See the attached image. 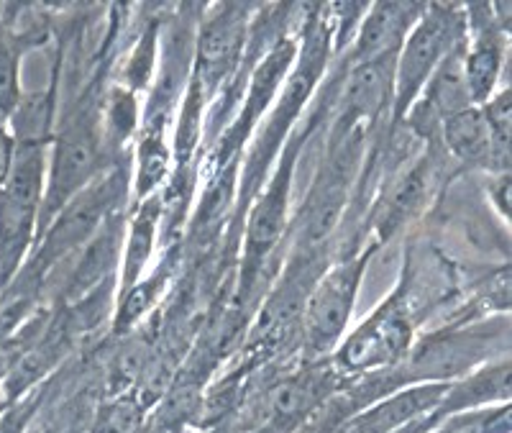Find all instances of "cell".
Returning a JSON list of instances; mask_svg holds the SVG:
<instances>
[{
	"mask_svg": "<svg viewBox=\"0 0 512 433\" xmlns=\"http://www.w3.org/2000/svg\"><path fill=\"white\" fill-rule=\"evenodd\" d=\"M47 182V139H13V162L0 188V287L18 275L39 236Z\"/></svg>",
	"mask_w": 512,
	"mask_h": 433,
	"instance_id": "cell-1",
	"label": "cell"
},
{
	"mask_svg": "<svg viewBox=\"0 0 512 433\" xmlns=\"http://www.w3.org/2000/svg\"><path fill=\"white\" fill-rule=\"evenodd\" d=\"M100 136L98 121L88 108H80L59 126L52 139V157L47 164L44 203H41L39 234L54 221L64 205L88 188L98 175ZM39 239V236H36Z\"/></svg>",
	"mask_w": 512,
	"mask_h": 433,
	"instance_id": "cell-2",
	"label": "cell"
},
{
	"mask_svg": "<svg viewBox=\"0 0 512 433\" xmlns=\"http://www.w3.org/2000/svg\"><path fill=\"white\" fill-rule=\"evenodd\" d=\"M464 41V16L454 8L425 6L395 59V113L402 116L418 100L443 59Z\"/></svg>",
	"mask_w": 512,
	"mask_h": 433,
	"instance_id": "cell-3",
	"label": "cell"
},
{
	"mask_svg": "<svg viewBox=\"0 0 512 433\" xmlns=\"http://www.w3.org/2000/svg\"><path fill=\"white\" fill-rule=\"evenodd\" d=\"M121 193L123 180L116 175L98 182L93 180L82 193H77L39 234L41 244L34 264H31V272L44 275L54 262L80 249L85 241L95 239V231L103 226L105 216L116 208Z\"/></svg>",
	"mask_w": 512,
	"mask_h": 433,
	"instance_id": "cell-4",
	"label": "cell"
},
{
	"mask_svg": "<svg viewBox=\"0 0 512 433\" xmlns=\"http://www.w3.org/2000/svg\"><path fill=\"white\" fill-rule=\"evenodd\" d=\"M367 262L369 254L359 259H349V262L338 264L331 272H326V277H320L315 282L303 305L305 344H308L310 352H328L341 339L351 311H354L356 293H359Z\"/></svg>",
	"mask_w": 512,
	"mask_h": 433,
	"instance_id": "cell-5",
	"label": "cell"
},
{
	"mask_svg": "<svg viewBox=\"0 0 512 433\" xmlns=\"http://www.w3.org/2000/svg\"><path fill=\"white\" fill-rule=\"evenodd\" d=\"M297 141H290L282 154L280 167L274 170L272 180L264 188L262 198L256 200L254 208L246 221V239H244V290H249L256 270L262 267L264 259L274 249L277 239L285 231L287 205H290V185L292 172H295V154Z\"/></svg>",
	"mask_w": 512,
	"mask_h": 433,
	"instance_id": "cell-6",
	"label": "cell"
},
{
	"mask_svg": "<svg viewBox=\"0 0 512 433\" xmlns=\"http://www.w3.org/2000/svg\"><path fill=\"white\" fill-rule=\"evenodd\" d=\"M410 344V323L397 308L387 305L377 316L349 336L341 349V364L346 369H372L390 364L400 357Z\"/></svg>",
	"mask_w": 512,
	"mask_h": 433,
	"instance_id": "cell-7",
	"label": "cell"
},
{
	"mask_svg": "<svg viewBox=\"0 0 512 433\" xmlns=\"http://www.w3.org/2000/svg\"><path fill=\"white\" fill-rule=\"evenodd\" d=\"M423 13L420 3H377L369 8L356 39V65L397 57Z\"/></svg>",
	"mask_w": 512,
	"mask_h": 433,
	"instance_id": "cell-8",
	"label": "cell"
},
{
	"mask_svg": "<svg viewBox=\"0 0 512 433\" xmlns=\"http://www.w3.org/2000/svg\"><path fill=\"white\" fill-rule=\"evenodd\" d=\"M244 41V13L241 8L226 6L208 21L200 34L198 47V85L213 88L231 72Z\"/></svg>",
	"mask_w": 512,
	"mask_h": 433,
	"instance_id": "cell-9",
	"label": "cell"
},
{
	"mask_svg": "<svg viewBox=\"0 0 512 433\" xmlns=\"http://www.w3.org/2000/svg\"><path fill=\"white\" fill-rule=\"evenodd\" d=\"M395 59H377V62H361L354 65L346 80L344 95V121L349 126L359 121H372L382 113L395 95Z\"/></svg>",
	"mask_w": 512,
	"mask_h": 433,
	"instance_id": "cell-10",
	"label": "cell"
},
{
	"mask_svg": "<svg viewBox=\"0 0 512 433\" xmlns=\"http://www.w3.org/2000/svg\"><path fill=\"white\" fill-rule=\"evenodd\" d=\"M484 349H487V336H436V339L420 344L418 352L413 354V369H418L420 375L431 377L461 375L482 359Z\"/></svg>",
	"mask_w": 512,
	"mask_h": 433,
	"instance_id": "cell-11",
	"label": "cell"
},
{
	"mask_svg": "<svg viewBox=\"0 0 512 433\" xmlns=\"http://www.w3.org/2000/svg\"><path fill=\"white\" fill-rule=\"evenodd\" d=\"M500 65V39L492 34V24L482 21V24H477V39L464 52V80L472 106L487 103L492 98V90H495L497 77H500Z\"/></svg>",
	"mask_w": 512,
	"mask_h": 433,
	"instance_id": "cell-12",
	"label": "cell"
},
{
	"mask_svg": "<svg viewBox=\"0 0 512 433\" xmlns=\"http://www.w3.org/2000/svg\"><path fill=\"white\" fill-rule=\"evenodd\" d=\"M446 147L464 162H492V144L482 108L469 106L441 121Z\"/></svg>",
	"mask_w": 512,
	"mask_h": 433,
	"instance_id": "cell-13",
	"label": "cell"
},
{
	"mask_svg": "<svg viewBox=\"0 0 512 433\" xmlns=\"http://www.w3.org/2000/svg\"><path fill=\"white\" fill-rule=\"evenodd\" d=\"M446 393V387H423V390H410L405 395H395L387 403H382L379 408H374L372 413L361 418L356 423L354 433H390L395 431L400 423L410 421L423 410H431L433 405L441 400V395Z\"/></svg>",
	"mask_w": 512,
	"mask_h": 433,
	"instance_id": "cell-14",
	"label": "cell"
},
{
	"mask_svg": "<svg viewBox=\"0 0 512 433\" xmlns=\"http://www.w3.org/2000/svg\"><path fill=\"white\" fill-rule=\"evenodd\" d=\"M295 44L292 41H280L272 52L264 57V62L256 70L254 82H251L249 98H246V111H244V123L249 126L256 118V113H262L267 108V103H272L274 93H277V85L282 82L285 72L290 70V65L295 62Z\"/></svg>",
	"mask_w": 512,
	"mask_h": 433,
	"instance_id": "cell-15",
	"label": "cell"
},
{
	"mask_svg": "<svg viewBox=\"0 0 512 433\" xmlns=\"http://www.w3.org/2000/svg\"><path fill=\"white\" fill-rule=\"evenodd\" d=\"M320 380L313 377H292L274 385L267 395V410L274 421H292L303 416L305 410L318 400Z\"/></svg>",
	"mask_w": 512,
	"mask_h": 433,
	"instance_id": "cell-16",
	"label": "cell"
},
{
	"mask_svg": "<svg viewBox=\"0 0 512 433\" xmlns=\"http://www.w3.org/2000/svg\"><path fill=\"white\" fill-rule=\"evenodd\" d=\"M157 216H159V205L154 203H146L144 208L139 211L136 216L134 226H131V236H128V244H126V264H123V290H131V285L136 282L139 277L141 267L144 262L149 259L152 254V246H154V234H157Z\"/></svg>",
	"mask_w": 512,
	"mask_h": 433,
	"instance_id": "cell-17",
	"label": "cell"
},
{
	"mask_svg": "<svg viewBox=\"0 0 512 433\" xmlns=\"http://www.w3.org/2000/svg\"><path fill=\"white\" fill-rule=\"evenodd\" d=\"M18 62H21V47L11 34L0 31V126H8L21 100Z\"/></svg>",
	"mask_w": 512,
	"mask_h": 433,
	"instance_id": "cell-18",
	"label": "cell"
},
{
	"mask_svg": "<svg viewBox=\"0 0 512 433\" xmlns=\"http://www.w3.org/2000/svg\"><path fill=\"white\" fill-rule=\"evenodd\" d=\"M507 390H510V375H507L505 364V367L479 372V375L472 377L464 387H459L456 393H451L446 405L448 408H461V405L482 403V400L489 398H507Z\"/></svg>",
	"mask_w": 512,
	"mask_h": 433,
	"instance_id": "cell-19",
	"label": "cell"
},
{
	"mask_svg": "<svg viewBox=\"0 0 512 433\" xmlns=\"http://www.w3.org/2000/svg\"><path fill=\"white\" fill-rule=\"evenodd\" d=\"M136 188L139 195H149L159 185L167 172V149L157 134H146L139 147V164H136Z\"/></svg>",
	"mask_w": 512,
	"mask_h": 433,
	"instance_id": "cell-20",
	"label": "cell"
},
{
	"mask_svg": "<svg viewBox=\"0 0 512 433\" xmlns=\"http://www.w3.org/2000/svg\"><path fill=\"white\" fill-rule=\"evenodd\" d=\"M139 426V408L136 403H116V408L105 418V433H134Z\"/></svg>",
	"mask_w": 512,
	"mask_h": 433,
	"instance_id": "cell-21",
	"label": "cell"
},
{
	"mask_svg": "<svg viewBox=\"0 0 512 433\" xmlns=\"http://www.w3.org/2000/svg\"><path fill=\"white\" fill-rule=\"evenodd\" d=\"M13 162V136L8 126H0V188L6 182L8 172H11Z\"/></svg>",
	"mask_w": 512,
	"mask_h": 433,
	"instance_id": "cell-22",
	"label": "cell"
},
{
	"mask_svg": "<svg viewBox=\"0 0 512 433\" xmlns=\"http://www.w3.org/2000/svg\"><path fill=\"white\" fill-rule=\"evenodd\" d=\"M205 433H226V428H210V431H205Z\"/></svg>",
	"mask_w": 512,
	"mask_h": 433,
	"instance_id": "cell-23",
	"label": "cell"
},
{
	"mask_svg": "<svg viewBox=\"0 0 512 433\" xmlns=\"http://www.w3.org/2000/svg\"><path fill=\"white\" fill-rule=\"evenodd\" d=\"M175 433H185V431H175Z\"/></svg>",
	"mask_w": 512,
	"mask_h": 433,
	"instance_id": "cell-24",
	"label": "cell"
}]
</instances>
